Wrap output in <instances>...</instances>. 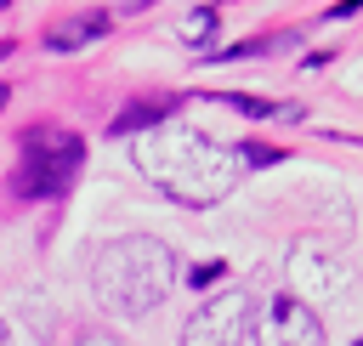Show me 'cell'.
<instances>
[{
    "label": "cell",
    "mask_w": 363,
    "mask_h": 346,
    "mask_svg": "<svg viewBox=\"0 0 363 346\" xmlns=\"http://www.w3.org/2000/svg\"><path fill=\"white\" fill-rule=\"evenodd\" d=\"M130 164L159 193H170L176 204L210 210V204H221L244 182L250 153L233 147V142H216V136H204V130H193L182 119H159V125L130 136Z\"/></svg>",
    "instance_id": "cell-1"
},
{
    "label": "cell",
    "mask_w": 363,
    "mask_h": 346,
    "mask_svg": "<svg viewBox=\"0 0 363 346\" xmlns=\"http://www.w3.org/2000/svg\"><path fill=\"white\" fill-rule=\"evenodd\" d=\"M176 272H182V261L164 238L125 233V238H108L91 255V295L113 318H147L176 289Z\"/></svg>",
    "instance_id": "cell-2"
},
{
    "label": "cell",
    "mask_w": 363,
    "mask_h": 346,
    "mask_svg": "<svg viewBox=\"0 0 363 346\" xmlns=\"http://www.w3.org/2000/svg\"><path fill=\"white\" fill-rule=\"evenodd\" d=\"M79 164H85V142L79 136H68V130H34L23 142L17 170H11V193L17 199H57L79 176Z\"/></svg>",
    "instance_id": "cell-3"
},
{
    "label": "cell",
    "mask_w": 363,
    "mask_h": 346,
    "mask_svg": "<svg viewBox=\"0 0 363 346\" xmlns=\"http://www.w3.org/2000/svg\"><path fill=\"white\" fill-rule=\"evenodd\" d=\"M250 318H255V295L250 289H216L182 323V346H244Z\"/></svg>",
    "instance_id": "cell-4"
},
{
    "label": "cell",
    "mask_w": 363,
    "mask_h": 346,
    "mask_svg": "<svg viewBox=\"0 0 363 346\" xmlns=\"http://www.w3.org/2000/svg\"><path fill=\"white\" fill-rule=\"evenodd\" d=\"M346 278H352V267H346V255H340L335 244H323V238H301V244L289 250V284H295L289 295H301L306 306L340 295Z\"/></svg>",
    "instance_id": "cell-5"
},
{
    "label": "cell",
    "mask_w": 363,
    "mask_h": 346,
    "mask_svg": "<svg viewBox=\"0 0 363 346\" xmlns=\"http://www.w3.org/2000/svg\"><path fill=\"white\" fill-rule=\"evenodd\" d=\"M255 340L261 346H329V335H323V318L301 301V295H272L267 306H261V323H255Z\"/></svg>",
    "instance_id": "cell-6"
},
{
    "label": "cell",
    "mask_w": 363,
    "mask_h": 346,
    "mask_svg": "<svg viewBox=\"0 0 363 346\" xmlns=\"http://www.w3.org/2000/svg\"><path fill=\"white\" fill-rule=\"evenodd\" d=\"M113 28V17L108 11H79L74 23H57V28H45V45H57V51H74V45H91V40H102Z\"/></svg>",
    "instance_id": "cell-7"
},
{
    "label": "cell",
    "mask_w": 363,
    "mask_h": 346,
    "mask_svg": "<svg viewBox=\"0 0 363 346\" xmlns=\"http://www.w3.org/2000/svg\"><path fill=\"white\" fill-rule=\"evenodd\" d=\"M216 28H221V11H216V6H193V11L176 17V40H182V45H210Z\"/></svg>",
    "instance_id": "cell-8"
},
{
    "label": "cell",
    "mask_w": 363,
    "mask_h": 346,
    "mask_svg": "<svg viewBox=\"0 0 363 346\" xmlns=\"http://www.w3.org/2000/svg\"><path fill=\"white\" fill-rule=\"evenodd\" d=\"M164 108H170V102H136V108H130V113H119L108 130H113V136H125V130H136V125H159V119H170Z\"/></svg>",
    "instance_id": "cell-9"
},
{
    "label": "cell",
    "mask_w": 363,
    "mask_h": 346,
    "mask_svg": "<svg viewBox=\"0 0 363 346\" xmlns=\"http://www.w3.org/2000/svg\"><path fill=\"white\" fill-rule=\"evenodd\" d=\"M74 346H125V340H119V335H79Z\"/></svg>",
    "instance_id": "cell-10"
},
{
    "label": "cell",
    "mask_w": 363,
    "mask_h": 346,
    "mask_svg": "<svg viewBox=\"0 0 363 346\" xmlns=\"http://www.w3.org/2000/svg\"><path fill=\"white\" fill-rule=\"evenodd\" d=\"M0 346H11V340H6V323H0Z\"/></svg>",
    "instance_id": "cell-11"
},
{
    "label": "cell",
    "mask_w": 363,
    "mask_h": 346,
    "mask_svg": "<svg viewBox=\"0 0 363 346\" xmlns=\"http://www.w3.org/2000/svg\"><path fill=\"white\" fill-rule=\"evenodd\" d=\"M0 102H6V91H0Z\"/></svg>",
    "instance_id": "cell-12"
},
{
    "label": "cell",
    "mask_w": 363,
    "mask_h": 346,
    "mask_svg": "<svg viewBox=\"0 0 363 346\" xmlns=\"http://www.w3.org/2000/svg\"><path fill=\"white\" fill-rule=\"evenodd\" d=\"M357 346H363V340H357Z\"/></svg>",
    "instance_id": "cell-13"
}]
</instances>
